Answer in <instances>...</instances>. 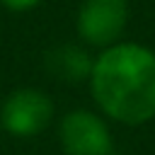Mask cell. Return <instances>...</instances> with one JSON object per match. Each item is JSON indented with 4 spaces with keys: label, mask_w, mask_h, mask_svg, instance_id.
I'll use <instances>...</instances> for the list:
<instances>
[{
    "label": "cell",
    "mask_w": 155,
    "mask_h": 155,
    "mask_svg": "<svg viewBox=\"0 0 155 155\" xmlns=\"http://www.w3.org/2000/svg\"><path fill=\"white\" fill-rule=\"evenodd\" d=\"M90 90L111 119L138 126L155 116V53L140 44H114L92 65Z\"/></svg>",
    "instance_id": "1"
},
{
    "label": "cell",
    "mask_w": 155,
    "mask_h": 155,
    "mask_svg": "<svg viewBox=\"0 0 155 155\" xmlns=\"http://www.w3.org/2000/svg\"><path fill=\"white\" fill-rule=\"evenodd\" d=\"M51 116H53V102L48 99V94L31 87L15 90L0 109L2 128L19 138H29L44 131Z\"/></svg>",
    "instance_id": "2"
},
{
    "label": "cell",
    "mask_w": 155,
    "mask_h": 155,
    "mask_svg": "<svg viewBox=\"0 0 155 155\" xmlns=\"http://www.w3.org/2000/svg\"><path fill=\"white\" fill-rule=\"evenodd\" d=\"M128 19L126 0H82L78 10V31L92 46H114Z\"/></svg>",
    "instance_id": "3"
},
{
    "label": "cell",
    "mask_w": 155,
    "mask_h": 155,
    "mask_svg": "<svg viewBox=\"0 0 155 155\" xmlns=\"http://www.w3.org/2000/svg\"><path fill=\"white\" fill-rule=\"evenodd\" d=\"M61 143L65 155H111L114 150L107 124L87 109H75L63 116Z\"/></svg>",
    "instance_id": "4"
},
{
    "label": "cell",
    "mask_w": 155,
    "mask_h": 155,
    "mask_svg": "<svg viewBox=\"0 0 155 155\" xmlns=\"http://www.w3.org/2000/svg\"><path fill=\"white\" fill-rule=\"evenodd\" d=\"M92 65L94 61L90 58V53L75 44H63L56 46L46 53V68L51 75L65 80V82H80V80H90L92 75Z\"/></svg>",
    "instance_id": "5"
},
{
    "label": "cell",
    "mask_w": 155,
    "mask_h": 155,
    "mask_svg": "<svg viewBox=\"0 0 155 155\" xmlns=\"http://www.w3.org/2000/svg\"><path fill=\"white\" fill-rule=\"evenodd\" d=\"M7 10H12V12H27V10H31L34 5H39L41 0H0Z\"/></svg>",
    "instance_id": "6"
}]
</instances>
